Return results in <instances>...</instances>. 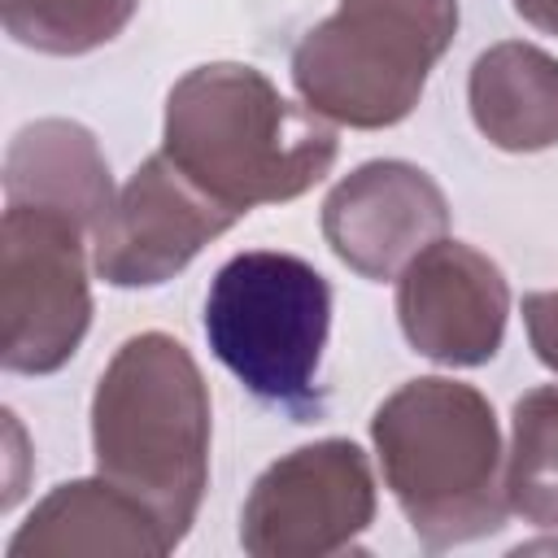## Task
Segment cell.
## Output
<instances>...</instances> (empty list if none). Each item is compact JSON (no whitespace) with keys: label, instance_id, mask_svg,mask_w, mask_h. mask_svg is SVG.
Segmentation results:
<instances>
[{"label":"cell","instance_id":"6da1fadb","mask_svg":"<svg viewBox=\"0 0 558 558\" xmlns=\"http://www.w3.org/2000/svg\"><path fill=\"white\" fill-rule=\"evenodd\" d=\"M336 148L323 113L292 105L262 70L240 61L196 65L166 96L161 153L240 218L323 183Z\"/></svg>","mask_w":558,"mask_h":558},{"label":"cell","instance_id":"7a4b0ae2","mask_svg":"<svg viewBox=\"0 0 558 558\" xmlns=\"http://www.w3.org/2000/svg\"><path fill=\"white\" fill-rule=\"evenodd\" d=\"M96 471L140 497L179 545L209 484V388L183 340L140 331L109 357L92 397Z\"/></svg>","mask_w":558,"mask_h":558},{"label":"cell","instance_id":"3957f363","mask_svg":"<svg viewBox=\"0 0 558 558\" xmlns=\"http://www.w3.org/2000/svg\"><path fill=\"white\" fill-rule=\"evenodd\" d=\"M384 484L423 549H449L506 523V458L488 397L427 375L401 384L371 418Z\"/></svg>","mask_w":558,"mask_h":558},{"label":"cell","instance_id":"277c9868","mask_svg":"<svg viewBox=\"0 0 558 558\" xmlns=\"http://www.w3.org/2000/svg\"><path fill=\"white\" fill-rule=\"evenodd\" d=\"M331 331V288L296 253L248 248L218 266L205 296L214 357L292 423L323 414L318 362Z\"/></svg>","mask_w":558,"mask_h":558},{"label":"cell","instance_id":"5b68a950","mask_svg":"<svg viewBox=\"0 0 558 558\" xmlns=\"http://www.w3.org/2000/svg\"><path fill=\"white\" fill-rule=\"evenodd\" d=\"M458 35V0H340L292 48V83L327 122L379 131L418 105Z\"/></svg>","mask_w":558,"mask_h":558},{"label":"cell","instance_id":"8992f818","mask_svg":"<svg viewBox=\"0 0 558 558\" xmlns=\"http://www.w3.org/2000/svg\"><path fill=\"white\" fill-rule=\"evenodd\" d=\"M74 214L4 201L0 222V362L17 375L61 371L92 323V288Z\"/></svg>","mask_w":558,"mask_h":558},{"label":"cell","instance_id":"52a82bcc","mask_svg":"<svg viewBox=\"0 0 558 558\" xmlns=\"http://www.w3.org/2000/svg\"><path fill=\"white\" fill-rule=\"evenodd\" d=\"M375 519L371 462L353 440H314L270 462L244 510L240 545L253 558H327Z\"/></svg>","mask_w":558,"mask_h":558},{"label":"cell","instance_id":"ba28073f","mask_svg":"<svg viewBox=\"0 0 558 558\" xmlns=\"http://www.w3.org/2000/svg\"><path fill=\"white\" fill-rule=\"evenodd\" d=\"M235 222V209L218 205L157 148L96 222L92 266L113 288H157Z\"/></svg>","mask_w":558,"mask_h":558},{"label":"cell","instance_id":"9c48e42d","mask_svg":"<svg viewBox=\"0 0 558 558\" xmlns=\"http://www.w3.org/2000/svg\"><path fill=\"white\" fill-rule=\"evenodd\" d=\"M510 288L501 266L462 244L432 240L397 275V318L405 340L440 366H480L501 349Z\"/></svg>","mask_w":558,"mask_h":558},{"label":"cell","instance_id":"30bf717a","mask_svg":"<svg viewBox=\"0 0 558 558\" xmlns=\"http://www.w3.org/2000/svg\"><path fill=\"white\" fill-rule=\"evenodd\" d=\"M445 231L449 201L440 183L410 161H366L323 201V235L362 279L401 275Z\"/></svg>","mask_w":558,"mask_h":558},{"label":"cell","instance_id":"8fae6325","mask_svg":"<svg viewBox=\"0 0 558 558\" xmlns=\"http://www.w3.org/2000/svg\"><path fill=\"white\" fill-rule=\"evenodd\" d=\"M170 549L174 545L161 519L140 497L96 475V480L57 484L13 532L4 558H65V554L157 558Z\"/></svg>","mask_w":558,"mask_h":558},{"label":"cell","instance_id":"7c38bea8","mask_svg":"<svg viewBox=\"0 0 558 558\" xmlns=\"http://www.w3.org/2000/svg\"><path fill=\"white\" fill-rule=\"evenodd\" d=\"M4 201L52 205L96 231V222L113 205L109 161L96 135L65 118L22 126L4 157Z\"/></svg>","mask_w":558,"mask_h":558},{"label":"cell","instance_id":"4fadbf2b","mask_svg":"<svg viewBox=\"0 0 558 558\" xmlns=\"http://www.w3.org/2000/svg\"><path fill=\"white\" fill-rule=\"evenodd\" d=\"M466 100L480 135L506 153L558 144V61L523 39L493 44L475 57Z\"/></svg>","mask_w":558,"mask_h":558},{"label":"cell","instance_id":"5bb4252c","mask_svg":"<svg viewBox=\"0 0 558 558\" xmlns=\"http://www.w3.org/2000/svg\"><path fill=\"white\" fill-rule=\"evenodd\" d=\"M506 501L536 527H558V384L532 388L510 414Z\"/></svg>","mask_w":558,"mask_h":558},{"label":"cell","instance_id":"9a60e30c","mask_svg":"<svg viewBox=\"0 0 558 558\" xmlns=\"http://www.w3.org/2000/svg\"><path fill=\"white\" fill-rule=\"evenodd\" d=\"M135 9L140 0H4V31L22 48L78 57L122 35Z\"/></svg>","mask_w":558,"mask_h":558},{"label":"cell","instance_id":"2e32d148","mask_svg":"<svg viewBox=\"0 0 558 558\" xmlns=\"http://www.w3.org/2000/svg\"><path fill=\"white\" fill-rule=\"evenodd\" d=\"M523 327H527L536 357L558 375V288L523 296Z\"/></svg>","mask_w":558,"mask_h":558},{"label":"cell","instance_id":"e0dca14e","mask_svg":"<svg viewBox=\"0 0 558 558\" xmlns=\"http://www.w3.org/2000/svg\"><path fill=\"white\" fill-rule=\"evenodd\" d=\"M514 9H519V17L532 22L536 31L558 35V0H514Z\"/></svg>","mask_w":558,"mask_h":558}]
</instances>
